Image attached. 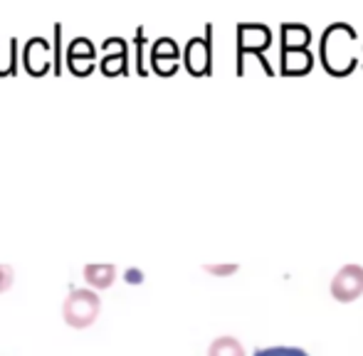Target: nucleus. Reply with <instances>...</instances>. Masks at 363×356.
Wrapping results in <instances>:
<instances>
[{"label": "nucleus", "mask_w": 363, "mask_h": 356, "mask_svg": "<svg viewBox=\"0 0 363 356\" xmlns=\"http://www.w3.org/2000/svg\"><path fill=\"white\" fill-rule=\"evenodd\" d=\"M363 294V267L361 265H344L331 279V297L336 302H354Z\"/></svg>", "instance_id": "2"}, {"label": "nucleus", "mask_w": 363, "mask_h": 356, "mask_svg": "<svg viewBox=\"0 0 363 356\" xmlns=\"http://www.w3.org/2000/svg\"><path fill=\"white\" fill-rule=\"evenodd\" d=\"M13 282H15V269L0 262V294L8 292V289L13 287Z\"/></svg>", "instance_id": "14"}, {"label": "nucleus", "mask_w": 363, "mask_h": 356, "mask_svg": "<svg viewBox=\"0 0 363 356\" xmlns=\"http://www.w3.org/2000/svg\"><path fill=\"white\" fill-rule=\"evenodd\" d=\"M82 277H84L89 289L104 292V289H109L111 284L116 282L119 269H116V265H111V262H86V265L82 267Z\"/></svg>", "instance_id": "5"}, {"label": "nucleus", "mask_w": 363, "mask_h": 356, "mask_svg": "<svg viewBox=\"0 0 363 356\" xmlns=\"http://www.w3.org/2000/svg\"><path fill=\"white\" fill-rule=\"evenodd\" d=\"M206 272L216 274V277H228V274L238 272V265H206Z\"/></svg>", "instance_id": "16"}, {"label": "nucleus", "mask_w": 363, "mask_h": 356, "mask_svg": "<svg viewBox=\"0 0 363 356\" xmlns=\"http://www.w3.org/2000/svg\"><path fill=\"white\" fill-rule=\"evenodd\" d=\"M126 57H129V50H126L124 40H121L119 52H114V55H109V57L101 60V72H106V74H116V72L126 74V72H129V69H126Z\"/></svg>", "instance_id": "10"}, {"label": "nucleus", "mask_w": 363, "mask_h": 356, "mask_svg": "<svg viewBox=\"0 0 363 356\" xmlns=\"http://www.w3.org/2000/svg\"><path fill=\"white\" fill-rule=\"evenodd\" d=\"M208 356H247V354H245V347L235 337H218L208 347Z\"/></svg>", "instance_id": "9"}, {"label": "nucleus", "mask_w": 363, "mask_h": 356, "mask_svg": "<svg viewBox=\"0 0 363 356\" xmlns=\"http://www.w3.org/2000/svg\"><path fill=\"white\" fill-rule=\"evenodd\" d=\"M94 45L89 43V38H74L72 45L67 50V65L74 74H89L94 69Z\"/></svg>", "instance_id": "4"}, {"label": "nucleus", "mask_w": 363, "mask_h": 356, "mask_svg": "<svg viewBox=\"0 0 363 356\" xmlns=\"http://www.w3.org/2000/svg\"><path fill=\"white\" fill-rule=\"evenodd\" d=\"M309 67H311L309 52H304V50H287V55H284V69L287 72H304Z\"/></svg>", "instance_id": "11"}, {"label": "nucleus", "mask_w": 363, "mask_h": 356, "mask_svg": "<svg viewBox=\"0 0 363 356\" xmlns=\"http://www.w3.org/2000/svg\"><path fill=\"white\" fill-rule=\"evenodd\" d=\"M55 40H57V48H55V72H62V50H60V40H62V25H55Z\"/></svg>", "instance_id": "15"}, {"label": "nucleus", "mask_w": 363, "mask_h": 356, "mask_svg": "<svg viewBox=\"0 0 363 356\" xmlns=\"http://www.w3.org/2000/svg\"><path fill=\"white\" fill-rule=\"evenodd\" d=\"M284 43H287V50H301L309 43V33L299 25H291V28H284Z\"/></svg>", "instance_id": "12"}, {"label": "nucleus", "mask_w": 363, "mask_h": 356, "mask_svg": "<svg viewBox=\"0 0 363 356\" xmlns=\"http://www.w3.org/2000/svg\"><path fill=\"white\" fill-rule=\"evenodd\" d=\"M240 43H242L245 50H259L269 43V35H267V30L259 28V25H252V28L242 25V28H240Z\"/></svg>", "instance_id": "8"}, {"label": "nucleus", "mask_w": 363, "mask_h": 356, "mask_svg": "<svg viewBox=\"0 0 363 356\" xmlns=\"http://www.w3.org/2000/svg\"><path fill=\"white\" fill-rule=\"evenodd\" d=\"M101 314L99 292L89 287H74L62 302V319L72 329H89Z\"/></svg>", "instance_id": "1"}, {"label": "nucleus", "mask_w": 363, "mask_h": 356, "mask_svg": "<svg viewBox=\"0 0 363 356\" xmlns=\"http://www.w3.org/2000/svg\"><path fill=\"white\" fill-rule=\"evenodd\" d=\"M23 65L30 74H45L50 69V43L45 38H30L23 48Z\"/></svg>", "instance_id": "3"}, {"label": "nucleus", "mask_w": 363, "mask_h": 356, "mask_svg": "<svg viewBox=\"0 0 363 356\" xmlns=\"http://www.w3.org/2000/svg\"><path fill=\"white\" fill-rule=\"evenodd\" d=\"M255 356H309V354L296 347H269V349H257Z\"/></svg>", "instance_id": "13"}, {"label": "nucleus", "mask_w": 363, "mask_h": 356, "mask_svg": "<svg viewBox=\"0 0 363 356\" xmlns=\"http://www.w3.org/2000/svg\"><path fill=\"white\" fill-rule=\"evenodd\" d=\"M176 60H178V48L171 38H161L153 45L151 62H153V67H156V72H161V74L176 72Z\"/></svg>", "instance_id": "6"}, {"label": "nucleus", "mask_w": 363, "mask_h": 356, "mask_svg": "<svg viewBox=\"0 0 363 356\" xmlns=\"http://www.w3.org/2000/svg\"><path fill=\"white\" fill-rule=\"evenodd\" d=\"M186 65L193 74H206L211 67V48H208V40L193 38L186 48Z\"/></svg>", "instance_id": "7"}]
</instances>
